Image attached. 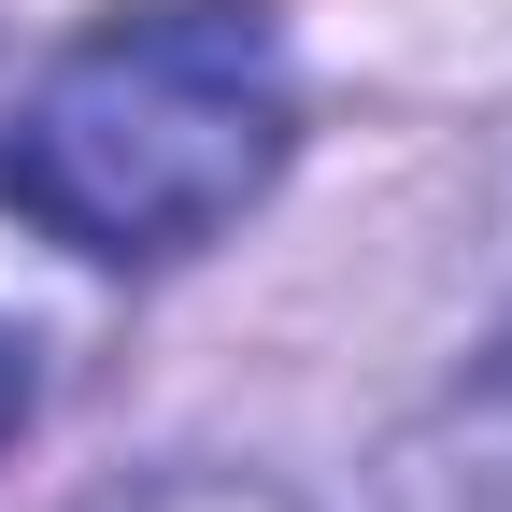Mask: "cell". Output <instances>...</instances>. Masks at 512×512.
Masks as SVG:
<instances>
[{"instance_id": "1", "label": "cell", "mask_w": 512, "mask_h": 512, "mask_svg": "<svg viewBox=\"0 0 512 512\" xmlns=\"http://www.w3.org/2000/svg\"><path fill=\"white\" fill-rule=\"evenodd\" d=\"M299 143V86L271 15L242 0H157L86 29L0 114V200L72 256H200L271 200Z\"/></svg>"}, {"instance_id": "2", "label": "cell", "mask_w": 512, "mask_h": 512, "mask_svg": "<svg viewBox=\"0 0 512 512\" xmlns=\"http://www.w3.org/2000/svg\"><path fill=\"white\" fill-rule=\"evenodd\" d=\"M370 512H512V328L441 384L427 427H399Z\"/></svg>"}, {"instance_id": "3", "label": "cell", "mask_w": 512, "mask_h": 512, "mask_svg": "<svg viewBox=\"0 0 512 512\" xmlns=\"http://www.w3.org/2000/svg\"><path fill=\"white\" fill-rule=\"evenodd\" d=\"M15 427H29V328L0 313V441H15Z\"/></svg>"}]
</instances>
